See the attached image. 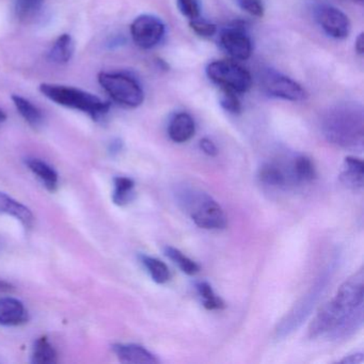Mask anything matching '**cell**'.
<instances>
[{
  "instance_id": "cell-22",
  "label": "cell",
  "mask_w": 364,
  "mask_h": 364,
  "mask_svg": "<svg viewBox=\"0 0 364 364\" xmlns=\"http://www.w3.org/2000/svg\"><path fill=\"white\" fill-rule=\"evenodd\" d=\"M259 178L267 186L282 187L287 184L284 171L276 164H264L259 169Z\"/></svg>"
},
{
  "instance_id": "cell-8",
  "label": "cell",
  "mask_w": 364,
  "mask_h": 364,
  "mask_svg": "<svg viewBox=\"0 0 364 364\" xmlns=\"http://www.w3.org/2000/svg\"><path fill=\"white\" fill-rule=\"evenodd\" d=\"M261 82L263 90L270 97L291 102H302L308 99V92L301 85L274 70L264 72Z\"/></svg>"
},
{
  "instance_id": "cell-28",
  "label": "cell",
  "mask_w": 364,
  "mask_h": 364,
  "mask_svg": "<svg viewBox=\"0 0 364 364\" xmlns=\"http://www.w3.org/2000/svg\"><path fill=\"white\" fill-rule=\"evenodd\" d=\"M189 26L193 29V33L202 38H212L217 33L216 25L199 18L191 21Z\"/></svg>"
},
{
  "instance_id": "cell-24",
  "label": "cell",
  "mask_w": 364,
  "mask_h": 364,
  "mask_svg": "<svg viewBox=\"0 0 364 364\" xmlns=\"http://www.w3.org/2000/svg\"><path fill=\"white\" fill-rule=\"evenodd\" d=\"M293 176L298 182H312L316 178V170L312 161L306 156H298L291 165Z\"/></svg>"
},
{
  "instance_id": "cell-27",
  "label": "cell",
  "mask_w": 364,
  "mask_h": 364,
  "mask_svg": "<svg viewBox=\"0 0 364 364\" xmlns=\"http://www.w3.org/2000/svg\"><path fill=\"white\" fill-rule=\"evenodd\" d=\"M220 105L230 114H240L242 112V103L238 99L237 93L229 89L221 88Z\"/></svg>"
},
{
  "instance_id": "cell-9",
  "label": "cell",
  "mask_w": 364,
  "mask_h": 364,
  "mask_svg": "<svg viewBox=\"0 0 364 364\" xmlns=\"http://www.w3.org/2000/svg\"><path fill=\"white\" fill-rule=\"evenodd\" d=\"M165 25L156 16H138L131 25V35L136 46L142 50H151L161 43L165 36Z\"/></svg>"
},
{
  "instance_id": "cell-21",
  "label": "cell",
  "mask_w": 364,
  "mask_h": 364,
  "mask_svg": "<svg viewBox=\"0 0 364 364\" xmlns=\"http://www.w3.org/2000/svg\"><path fill=\"white\" fill-rule=\"evenodd\" d=\"M57 351L48 342V338H38L33 348L31 361L35 364H55L57 362Z\"/></svg>"
},
{
  "instance_id": "cell-20",
  "label": "cell",
  "mask_w": 364,
  "mask_h": 364,
  "mask_svg": "<svg viewBox=\"0 0 364 364\" xmlns=\"http://www.w3.org/2000/svg\"><path fill=\"white\" fill-rule=\"evenodd\" d=\"M114 187L112 201L117 205H127L134 199L135 183L132 178H125V176H117L114 180Z\"/></svg>"
},
{
  "instance_id": "cell-5",
  "label": "cell",
  "mask_w": 364,
  "mask_h": 364,
  "mask_svg": "<svg viewBox=\"0 0 364 364\" xmlns=\"http://www.w3.org/2000/svg\"><path fill=\"white\" fill-rule=\"evenodd\" d=\"M97 80L110 97L124 107L137 108L144 103V93L141 86L129 74L101 72Z\"/></svg>"
},
{
  "instance_id": "cell-32",
  "label": "cell",
  "mask_w": 364,
  "mask_h": 364,
  "mask_svg": "<svg viewBox=\"0 0 364 364\" xmlns=\"http://www.w3.org/2000/svg\"><path fill=\"white\" fill-rule=\"evenodd\" d=\"M200 149L210 157L216 156L218 154V149H217L216 144L208 138H203V139L200 140Z\"/></svg>"
},
{
  "instance_id": "cell-12",
  "label": "cell",
  "mask_w": 364,
  "mask_h": 364,
  "mask_svg": "<svg viewBox=\"0 0 364 364\" xmlns=\"http://www.w3.org/2000/svg\"><path fill=\"white\" fill-rule=\"evenodd\" d=\"M122 363L157 364L159 360L148 349L137 344H116L112 347Z\"/></svg>"
},
{
  "instance_id": "cell-3",
  "label": "cell",
  "mask_w": 364,
  "mask_h": 364,
  "mask_svg": "<svg viewBox=\"0 0 364 364\" xmlns=\"http://www.w3.org/2000/svg\"><path fill=\"white\" fill-rule=\"evenodd\" d=\"M40 92L54 103L63 107L80 110L92 120L99 121L109 112V102L103 101L97 95L74 87L56 84H42Z\"/></svg>"
},
{
  "instance_id": "cell-7",
  "label": "cell",
  "mask_w": 364,
  "mask_h": 364,
  "mask_svg": "<svg viewBox=\"0 0 364 364\" xmlns=\"http://www.w3.org/2000/svg\"><path fill=\"white\" fill-rule=\"evenodd\" d=\"M328 277L321 276L316 284L311 289V291L306 296L301 298L293 309L285 315L284 318L281 321L277 327L278 336H289L291 332L297 330L302 325L304 321L308 318L309 315L314 309L315 304L318 301L319 297L323 294V289L327 284Z\"/></svg>"
},
{
  "instance_id": "cell-23",
  "label": "cell",
  "mask_w": 364,
  "mask_h": 364,
  "mask_svg": "<svg viewBox=\"0 0 364 364\" xmlns=\"http://www.w3.org/2000/svg\"><path fill=\"white\" fill-rule=\"evenodd\" d=\"M141 262L154 282L164 284L169 281L170 277H171L169 268L161 259L148 257V255H141Z\"/></svg>"
},
{
  "instance_id": "cell-33",
  "label": "cell",
  "mask_w": 364,
  "mask_h": 364,
  "mask_svg": "<svg viewBox=\"0 0 364 364\" xmlns=\"http://www.w3.org/2000/svg\"><path fill=\"white\" fill-rule=\"evenodd\" d=\"M363 362V355L362 353H357V355H348L345 357L344 359L341 360V363L343 364H358Z\"/></svg>"
},
{
  "instance_id": "cell-1",
  "label": "cell",
  "mask_w": 364,
  "mask_h": 364,
  "mask_svg": "<svg viewBox=\"0 0 364 364\" xmlns=\"http://www.w3.org/2000/svg\"><path fill=\"white\" fill-rule=\"evenodd\" d=\"M364 274L360 269L347 279L331 300L323 304L309 328L311 338L326 336L345 340L363 325Z\"/></svg>"
},
{
  "instance_id": "cell-17",
  "label": "cell",
  "mask_w": 364,
  "mask_h": 364,
  "mask_svg": "<svg viewBox=\"0 0 364 364\" xmlns=\"http://www.w3.org/2000/svg\"><path fill=\"white\" fill-rule=\"evenodd\" d=\"M364 166L361 159L348 156L344 161V169L341 173V181L348 188L362 189L363 187Z\"/></svg>"
},
{
  "instance_id": "cell-26",
  "label": "cell",
  "mask_w": 364,
  "mask_h": 364,
  "mask_svg": "<svg viewBox=\"0 0 364 364\" xmlns=\"http://www.w3.org/2000/svg\"><path fill=\"white\" fill-rule=\"evenodd\" d=\"M198 293L203 299L204 308L208 310H223L225 309V302L219 296L215 294L212 287L208 282H199L196 285Z\"/></svg>"
},
{
  "instance_id": "cell-25",
  "label": "cell",
  "mask_w": 364,
  "mask_h": 364,
  "mask_svg": "<svg viewBox=\"0 0 364 364\" xmlns=\"http://www.w3.org/2000/svg\"><path fill=\"white\" fill-rule=\"evenodd\" d=\"M165 253L170 259H172L174 263L178 264V267L185 274L193 276V274L199 272V265L196 262H193V259L186 257L184 253L181 252L178 249L173 248V247H166Z\"/></svg>"
},
{
  "instance_id": "cell-14",
  "label": "cell",
  "mask_w": 364,
  "mask_h": 364,
  "mask_svg": "<svg viewBox=\"0 0 364 364\" xmlns=\"http://www.w3.org/2000/svg\"><path fill=\"white\" fill-rule=\"evenodd\" d=\"M0 214L14 217L26 230H31L35 223L33 212L24 204L16 201L5 193H0Z\"/></svg>"
},
{
  "instance_id": "cell-13",
  "label": "cell",
  "mask_w": 364,
  "mask_h": 364,
  "mask_svg": "<svg viewBox=\"0 0 364 364\" xmlns=\"http://www.w3.org/2000/svg\"><path fill=\"white\" fill-rule=\"evenodd\" d=\"M28 313L22 301L12 297L0 299V325L18 326L26 323Z\"/></svg>"
},
{
  "instance_id": "cell-29",
  "label": "cell",
  "mask_w": 364,
  "mask_h": 364,
  "mask_svg": "<svg viewBox=\"0 0 364 364\" xmlns=\"http://www.w3.org/2000/svg\"><path fill=\"white\" fill-rule=\"evenodd\" d=\"M178 6L183 16L189 20L200 18V6L198 0H178Z\"/></svg>"
},
{
  "instance_id": "cell-18",
  "label": "cell",
  "mask_w": 364,
  "mask_h": 364,
  "mask_svg": "<svg viewBox=\"0 0 364 364\" xmlns=\"http://www.w3.org/2000/svg\"><path fill=\"white\" fill-rule=\"evenodd\" d=\"M26 165L28 166L29 170L38 176L48 191L54 193L57 191L58 174L50 165L38 159H27Z\"/></svg>"
},
{
  "instance_id": "cell-19",
  "label": "cell",
  "mask_w": 364,
  "mask_h": 364,
  "mask_svg": "<svg viewBox=\"0 0 364 364\" xmlns=\"http://www.w3.org/2000/svg\"><path fill=\"white\" fill-rule=\"evenodd\" d=\"M12 101H14L18 114L33 129H39L42 127L44 122V116L35 104L18 95H12Z\"/></svg>"
},
{
  "instance_id": "cell-15",
  "label": "cell",
  "mask_w": 364,
  "mask_h": 364,
  "mask_svg": "<svg viewBox=\"0 0 364 364\" xmlns=\"http://www.w3.org/2000/svg\"><path fill=\"white\" fill-rule=\"evenodd\" d=\"M196 133V124L193 117L186 112L176 114L170 121L169 134L170 139L176 144H184L193 137Z\"/></svg>"
},
{
  "instance_id": "cell-16",
  "label": "cell",
  "mask_w": 364,
  "mask_h": 364,
  "mask_svg": "<svg viewBox=\"0 0 364 364\" xmlns=\"http://www.w3.org/2000/svg\"><path fill=\"white\" fill-rule=\"evenodd\" d=\"M75 53V43L73 38L68 33L59 36L48 52V58L56 65H65L73 58Z\"/></svg>"
},
{
  "instance_id": "cell-30",
  "label": "cell",
  "mask_w": 364,
  "mask_h": 364,
  "mask_svg": "<svg viewBox=\"0 0 364 364\" xmlns=\"http://www.w3.org/2000/svg\"><path fill=\"white\" fill-rule=\"evenodd\" d=\"M237 4L245 12L250 16H255V18H263L265 9H264L262 0H237Z\"/></svg>"
},
{
  "instance_id": "cell-31",
  "label": "cell",
  "mask_w": 364,
  "mask_h": 364,
  "mask_svg": "<svg viewBox=\"0 0 364 364\" xmlns=\"http://www.w3.org/2000/svg\"><path fill=\"white\" fill-rule=\"evenodd\" d=\"M42 4H43V0H18V16L25 18V16L36 14L39 11Z\"/></svg>"
},
{
  "instance_id": "cell-11",
  "label": "cell",
  "mask_w": 364,
  "mask_h": 364,
  "mask_svg": "<svg viewBox=\"0 0 364 364\" xmlns=\"http://www.w3.org/2000/svg\"><path fill=\"white\" fill-rule=\"evenodd\" d=\"M220 43L223 50L236 60H247L252 54V42L242 26L225 28L221 33Z\"/></svg>"
},
{
  "instance_id": "cell-2",
  "label": "cell",
  "mask_w": 364,
  "mask_h": 364,
  "mask_svg": "<svg viewBox=\"0 0 364 364\" xmlns=\"http://www.w3.org/2000/svg\"><path fill=\"white\" fill-rule=\"evenodd\" d=\"M323 133L328 141L341 148L361 151L363 148V114L357 107L342 106L328 112Z\"/></svg>"
},
{
  "instance_id": "cell-34",
  "label": "cell",
  "mask_w": 364,
  "mask_h": 364,
  "mask_svg": "<svg viewBox=\"0 0 364 364\" xmlns=\"http://www.w3.org/2000/svg\"><path fill=\"white\" fill-rule=\"evenodd\" d=\"M122 146L123 144L120 139H114L110 142L109 149H108V150H109L110 154L116 155L120 153V151L122 150Z\"/></svg>"
},
{
  "instance_id": "cell-10",
  "label": "cell",
  "mask_w": 364,
  "mask_h": 364,
  "mask_svg": "<svg viewBox=\"0 0 364 364\" xmlns=\"http://www.w3.org/2000/svg\"><path fill=\"white\" fill-rule=\"evenodd\" d=\"M315 16L323 31L333 39H346L350 33V21L338 8L328 5L318 6Z\"/></svg>"
},
{
  "instance_id": "cell-37",
  "label": "cell",
  "mask_w": 364,
  "mask_h": 364,
  "mask_svg": "<svg viewBox=\"0 0 364 364\" xmlns=\"http://www.w3.org/2000/svg\"><path fill=\"white\" fill-rule=\"evenodd\" d=\"M6 120H7V116H6L5 112L0 108V124H3Z\"/></svg>"
},
{
  "instance_id": "cell-6",
  "label": "cell",
  "mask_w": 364,
  "mask_h": 364,
  "mask_svg": "<svg viewBox=\"0 0 364 364\" xmlns=\"http://www.w3.org/2000/svg\"><path fill=\"white\" fill-rule=\"evenodd\" d=\"M208 77L220 88L236 93H246L252 86L251 74L234 61H213L206 68Z\"/></svg>"
},
{
  "instance_id": "cell-4",
  "label": "cell",
  "mask_w": 364,
  "mask_h": 364,
  "mask_svg": "<svg viewBox=\"0 0 364 364\" xmlns=\"http://www.w3.org/2000/svg\"><path fill=\"white\" fill-rule=\"evenodd\" d=\"M180 201L198 227L205 230H221L227 227L223 208L208 193L185 189L180 193Z\"/></svg>"
},
{
  "instance_id": "cell-36",
  "label": "cell",
  "mask_w": 364,
  "mask_h": 364,
  "mask_svg": "<svg viewBox=\"0 0 364 364\" xmlns=\"http://www.w3.org/2000/svg\"><path fill=\"white\" fill-rule=\"evenodd\" d=\"M12 289V285L6 281L0 280V291H10Z\"/></svg>"
},
{
  "instance_id": "cell-35",
  "label": "cell",
  "mask_w": 364,
  "mask_h": 364,
  "mask_svg": "<svg viewBox=\"0 0 364 364\" xmlns=\"http://www.w3.org/2000/svg\"><path fill=\"white\" fill-rule=\"evenodd\" d=\"M355 50H357L358 54L363 55L364 52V35L363 33H360L359 37L355 39Z\"/></svg>"
}]
</instances>
